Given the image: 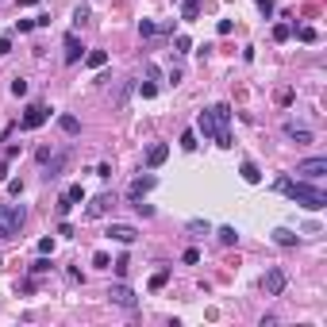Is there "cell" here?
I'll return each mask as SVG.
<instances>
[{"label":"cell","instance_id":"7","mask_svg":"<svg viewBox=\"0 0 327 327\" xmlns=\"http://www.w3.org/2000/svg\"><path fill=\"white\" fill-rule=\"evenodd\" d=\"M66 162H69V150H58V154H50V158H46V170H43V181H46V185H50V181H58L62 177V170H66Z\"/></svg>","mask_w":327,"mask_h":327},{"label":"cell","instance_id":"11","mask_svg":"<svg viewBox=\"0 0 327 327\" xmlns=\"http://www.w3.org/2000/svg\"><path fill=\"white\" fill-rule=\"evenodd\" d=\"M281 131H285V139H293L296 147H308L312 139H316L308 127H301V123H293V120H285V127H281Z\"/></svg>","mask_w":327,"mask_h":327},{"label":"cell","instance_id":"15","mask_svg":"<svg viewBox=\"0 0 327 327\" xmlns=\"http://www.w3.org/2000/svg\"><path fill=\"white\" fill-rule=\"evenodd\" d=\"M81 54H85V46H81V39L73 31L66 35V66H77L81 62Z\"/></svg>","mask_w":327,"mask_h":327},{"label":"cell","instance_id":"9","mask_svg":"<svg viewBox=\"0 0 327 327\" xmlns=\"http://www.w3.org/2000/svg\"><path fill=\"white\" fill-rule=\"evenodd\" d=\"M112 204H116V200H112V193H100V197H93V200H89L85 215H89V220H100V215H108V212H112Z\"/></svg>","mask_w":327,"mask_h":327},{"label":"cell","instance_id":"3","mask_svg":"<svg viewBox=\"0 0 327 327\" xmlns=\"http://www.w3.org/2000/svg\"><path fill=\"white\" fill-rule=\"evenodd\" d=\"M285 285H289V274H285L281 266H269L266 274H262V293L266 296H281Z\"/></svg>","mask_w":327,"mask_h":327},{"label":"cell","instance_id":"5","mask_svg":"<svg viewBox=\"0 0 327 327\" xmlns=\"http://www.w3.org/2000/svg\"><path fill=\"white\" fill-rule=\"evenodd\" d=\"M108 301H112V304H120V308H127V312H135V308H139V296L131 293V289H127L123 281L108 285Z\"/></svg>","mask_w":327,"mask_h":327},{"label":"cell","instance_id":"10","mask_svg":"<svg viewBox=\"0 0 327 327\" xmlns=\"http://www.w3.org/2000/svg\"><path fill=\"white\" fill-rule=\"evenodd\" d=\"M104 235H108V239H116V242H123V247H131V242L139 239V231H135L131 224H108V231H104Z\"/></svg>","mask_w":327,"mask_h":327},{"label":"cell","instance_id":"23","mask_svg":"<svg viewBox=\"0 0 327 327\" xmlns=\"http://www.w3.org/2000/svg\"><path fill=\"white\" fill-rule=\"evenodd\" d=\"M173 50L177 54H193V39L189 35H173Z\"/></svg>","mask_w":327,"mask_h":327},{"label":"cell","instance_id":"25","mask_svg":"<svg viewBox=\"0 0 327 327\" xmlns=\"http://www.w3.org/2000/svg\"><path fill=\"white\" fill-rule=\"evenodd\" d=\"M27 269H31V274H50V258H46V254H39V258H35Z\"/></svg>","mask_w":327,"mask_h":327},{"label":"cell","instance_id":"43","mask_svg":"<svg viewBox=\"0 0 327 327\" xmlns=\"http://www.w3.org/2000/svg\"><path fill=\"white\" fill-rule=\"evenodd\" d=\"M31 4H39V0H19V8H31Z\"/></svg>","mask_w":327,"mask_h":327},{"label":"cell","instance_id":"36","mask_svg":"<svg viewBox=\"0 0 327 327\" xmlns=\"http://www.w3.org/2000/svg\"><path fill=\"white\" fill-rule=\"evenodd\" d=\"M254 4H258V12H262V16H274V0H254Z\"/></svg>","mask_w":327,"mask_h":327},{"label":"cell","instance_id":"30","mask_svg":"<svg viewBox=\"0 0 327 327\" xmlns=\"http://www.w3.org/2000/svg\"><path fill=\"white\" fill-rule=\"evenodd\" d=\"M93 266H96V269H112V258H108L104 250H96V254H93Z\"/></svg>","mask_w":327,"mask_h":327},{"label":"cell","instance_id":"14","mask_svg":"<svg viewBox=\"0 0 327 327\" xmlns=\"http://www.w3.org/2000/svg\"><path fill=\"white\" fill-rule=\"evenodd\" d=\"M166 158H170V143H154V147H147V170H158Z\"/></svg>","mask_w":327,"mask_h":327},{"label":"cell","instance_id":"26","mask_svg":"<svg viewBox=\"0 0 327 327\" xmlns=\"http://www.w3.org/2000/svg\"><path fill=\"white\" fill-rule=\"evenodd\" d=\"M181 150H197V131H181Z\"/></svg>","mask_w":327,"mask_h":327},{"label":"cell","instance_id":"13","mask_svg":"<svg viewBox=\"0 0 327 327\" xmlns=\"http://www.w3.org/2000/svg\"><path fill=\"white\" fill-rule=\"evenodd\" d=\"M197 135L212 139V143H215V139H220V127H215V120H212V112H208V108H204V112L197 116Z\"/></svg>","mask_w":327,"mask_h":327},{"label":"cell","instance_id":"2","mask_svg":"<svg viewBox=\"0 0 327 327\" xmlns=\"http://www.w3.org/2000/svg\"><path fill=\"white\" fill-rule=\"evenodd\" d=\"M27 224V208L23 204H0V239H16Z\"/></svg>","mask_w":327,"mask_h":327},{"label":"cell","instance_id":"38","mask_svg":"<svg viewBox=\"0 0 327 327\" xmlns=\"http://www.w3.org/2000/svg\"><path fill=\"white\" fill-rule=\"evenodd\" d=\"M189 231H193V235H200V231L208 235V224H204V220H189Z\"/></svg>","mask_w":327,"mask_h":327},{"label":"cell","instance_id":"20","mask_svg":"<svg viewBox=\"0 0 327 327\" xmlns=\"http://www.w3.org/2000/svg\"><path fill=\"white\" fill-rule=\"evenodd\" d=\"M85 66H89V69L108 66V50H89V54H85Z\"/></svg>","mask_w":327,"mask_h":327},{"label":"cell","instance_id":"37","mask_svg":"<svg viewBox=\"0 0 327 327\" xmlns=\"http://www.w3.org/2000/svg\"><path fill=\"white\" fill-rule=\"evenodd\" d=\"M39 254H54V239L46 235V239H39Z\"/></svg>","mask_w":327,"mask_h":327},{"label":"cell","instance_id":"16","mask_svg":"<svg viewBox=\"0 0 327 327\" xmlns=\"http://www.w3.org/2000/svg\"><path fill=\"white\" fill-rule=\"evenodd\" d=\"M215 239H220V247H235V242H239V231H235L231 224H224V227H215Z\"/></svg>","mask_w":327,"mask_h":327},{"label":"cell","instance_id":"19","mask_svg":"<svg viewBox=\"0 0 327 327\" xmlns=\"http://www.w3.org/2000/svg\"><path fill=\"white\" fill-rule=\"evenodd\" d=\"M296 239H301V235L289 231V227H277V231H274V242H277V247H296Z\"/></svg>","mask_w":327,"mask_h":327},{"label":"cell","instance_id":"42","mask_svg":"<svg viewBox=\"0 0 327 327\" xmlns=\"http://www.w3.org/2000/svg\"><path fill=\"white\" fill-rule=\"evenodd\" d=\"M0 181H8V162H0Z\"/></svg>","mask_w":327,"mask_h":327},{"label":"cell","instance_id":"6","mask_svg":"<svg viewBox=\"0 0 327 327\" xmlns=\"http://www.w3.org/2000/svg\"><path fill=\"white\" fill-rule=\"evenodd\" d=\"M296 173H301L304 181H319L327 173V158L316 154V158H304V162H296Z\"/></svg>","mask_w":327,"mask_h":327},{"label":"cell","instance_id":"17","mask_svg":"<svg viewBox=\"0 0 327 327\" xmlns=\"http://www.w3.org/2000/svg\"><path fill=\"white\" fill-rule=\"evenodd\" d=\"M131 93H135V81H120V89H116V108H127V100H131Z\"/></svg>","mask_w":327,"mask_h":327},{"label":"cell","instance_id":"22","mask_svg":"<svg viewBox=\"0 0 327 327\" xmlns=\"http://www.w3.org/2000/svg\"><path fill=\"white\" fill-rule=\"evenodd\" d=\"M181 16H185V19L193 23V19L200 16V0H181Z\"/></svg>","mask_w":327,"mask_h":327},{"label":"cell","instance_id":"33","mask_svg":"<svg viewBox=\"0 0 327 327\" xmlns=\"http://www.w3.org/2000/svg\"><path fill=\"white\" fill-rule=\"evenodd\" d=\"M85 19H89V4H77V8H73V23H85Z\"/></svg>","mask_w":327,"mask_h":327},{"label":"cell","instance_id":"1","mask_svg":"<svg viewBox=\"0 0 327 327\" xmlns=\"http://www.w3.org/2000/svg\"><path fill=\"white\" fill-rule=\"evenodd\" d=\"M274 189L277 193H285V197L293 200V204H301V208H308V212H319V208L327 204V193L323 189H316V185H308V181H293L289 177V173H285V177H277L274 181Z\"/></svg>","mask_w":327,"mask_h":327},{"label":"cell","instance_id":"35","mask_svg":"<svg viewBox=\"0 0 327 327\" xmlns=\"http://www.w3.org/2000/svg\"><path fill=\"white\" fill-rule=\"evenodd\" d=\"M131 204H135V212L143 215V220H150V215H154V208H150V204H143V200H131Z\"/></svg>","mask_w":327,"mask_h":327},{"label":"cell","instance_id":"39","mask_svg":"<svg viewBox=\"0 0 327 327\" xmlns=\"http://www.w3.org/2000/svg\"><path fill=\"white\" fill-rule=\"evenodd\" d=\"M4 54H12V35H0V58Z\"/></svg>","mask_w":327,"mask_h":327},{"label":"cell","instance_id":"24","mask_svg":"<svg viewBox=\"0 0 327 327\" xmlns=\"http://www.w3.org/2000/svg\"><path fill=\"white\" fill-rule=\"evenodd\" d=\"M296 39H301V43H316V39H319V31L304 23V27H296Z\"/></svg>","mask_w":327,"mask_h":327},{"label":"cell","instance_id":"21","mask_svg":"<svg viewBox=\"0 0 327 327\" xmlns=\"http://www.w3.org/2000/svg\"><path fill=\"white\" fill-rule=\"evenodd\" d=\"M58 127L66 131V135H77V131H81V120H77V116H58Z\"/></svg>","mask_w":327,"mask_h":327},{"label":"cell","instance_id":"32","mask_svg":"<svg viewBox=\"0 0 327 327\" xmlns=\"http://www.w3.org/2000/svg\"><path fill=\"white\" fill-rule=\"evenodd\" d=\"M166 281H170V269H158V274L150 277V289H162Z\"/></svg>","mask_w":327,"mask_h":327},{"label":"cell","instance_id":"41","mask_svg":"<svg viewBox=\"0 0 327 327\" xmlns=\"http://www.w3.org/2000/svg\"><path fill=\"white\" fill-rule=\"evenodd\" d=\"M96 177H104V181H108V177H112V166H108V162H100V166H96Z\"/></svg>","mask_w":327,"mask_h":327},{"label":"cell","instance_id":"44","mask_svg":"<svg viewBox=\"0 0 327 327\" xmlns=\"http://www.w3.org/2000/svg\"><path fill=\"white\" fill-rule=\"evenodd\" d=\"M0 266H4V262H0Z\"/></svg>","mask_w":327,"mask_h":327},{"label":"cell","instance_id":"31","mask_svg":"<svg viewBox=\"0 0 327 327\" xmlns=\"http://www.w3.org/2000/svg\"><path fill=\"white\" fill-rule=\"evenodd\" d=\"M116 266V277H127V269H131V262H127V254H120V258L112 262Z\"/></svg>","mask_w":327,"mask_h":327},{"label":"cell","instance_id":"18","mask_svg":"<svg viewBox=\"0 0 327 327\" xmlns=\"http://www.w3.org/2000/svg\"><path fill=\"white\" fill-rule=\"evenodd\" d=\"M239 173H242V181H247V185H258V181H262V170H258L254 162H250V158L239 166Z\"/></svg>","mask_w":327,"mask_h":327},{"label":"cell","instance_id":"12","mask_svg":"<svg viewBox=\"0 0 327 327\" xmlns=\"http://www.w3.org/2000/svg\"><path fill=\"white\" fill-rule=\"evenodd\" d=\"M81 200H85V189H81V181H77V185H69V189L62 193V200H58V215H66L69 208L81 204Z\"/></svg>","mask_w":327,"mask_h":327},{"label":"cell","instance_id":"8","mask_svg":"<svg viewBox=\"0 0 327 327\" xmlns=\"http://www.w3.org/2000/svg\"><path fill=\"white\" fill-rule=\"evenodd\" d=\"M154 185H158V177H154V173H143V177H135V181L127 185V200H143L150 189H154Z\"/></svg>","mask_w":327,"mask_h":327},{"label":"cell","instance_id":"34","mask_svg":"<svg viewBox=\"0 0 327 327\" xmlns=\"http://www.w3.org/2000/svg\"><path fill=\"white\" fill-rule=\"evenodd\" d=\"M12 96H27V81L23 77H12Z\"/></svg>","mask_w":327,"mask_h":327},{"label":"cell","instance_id":"28","mask_svg":"<svg viewBox=\"0 0 327 327\" xmlns=\"http://www.w3.org/2000/svg\"><path fill=\"white\" fill-rule=\"evenodd\" d=\"M139 96H143V100H154V96H158V85H154V81H143V85H139Z\"/></svg>","mask_w":327,"mask_h":327},{"label":"cell","instance_id":"29","mask_svg":"<svg viewBox=\"0 0 327 327\" xmlns=\"http://www.w3.org/2000/svg\"><path fill=\"white\" fill-rule=\"evenodd\" d=\"M289 35H293V27H289V23H274V43H285Z\"/></svg>","mask_w":327,"mask_h":327},{"label":"cell","instance_id":"40","mask_svg":"<svg viewBox=\"0 0 327 327\" xmlns=\"http://www.w3.org/2000/svg\"><path fill=\"white\" fill-rule=\"evenodd\" d=\"M181 258L189 262V266H197V262H200V250H193V247H189V250H185V254H181Z\"/></svg>","mask_w":327,"mask_h":327},{"label":"cell","instance_id":"4","mask_svg":"<svg viewBox=\"0 0 327 327\" xmlns=\"http://www.w3.org/2000/svg\"><path fill=\"white\" fill-rule=\"evenodd\" d=\"M50 120V108H46V104H27V112H23V120H19V127L23 131H35V127H43V123Z\"/></svg>","mask_w":327,"mask_h":327},{"label":"cell","instance_id":"27","mask_svg":"<svg viewBox=\"0 0 327 327\" xmlns=\"http://www.w3.org/2000/svg\"><path fill=\"white\" fill-rule=\"evenodd\" d=\"M139 35H143V39H154V35H158V23H154V19H143V23H139Z\"/></svg>","mask_w":327,"mask_h":327}]
</instances>
